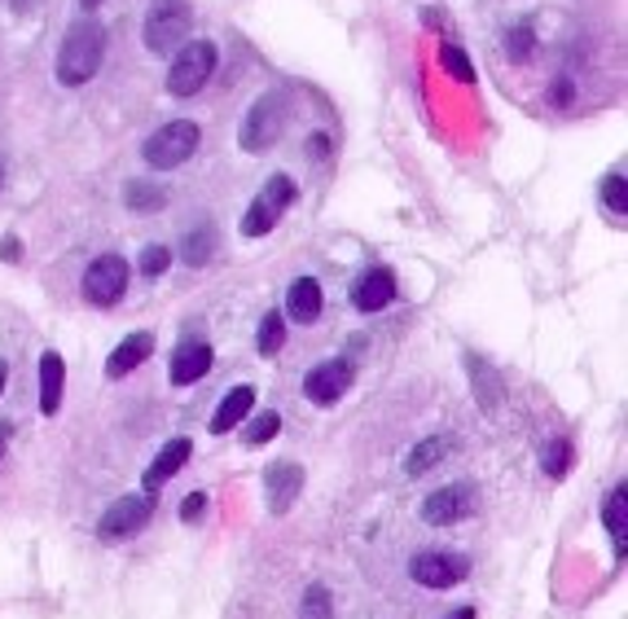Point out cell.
Segmentation results:
<instances>
[{
    "instance_id": "1f68e13d",
    "label": "cell",
    "mask_w": 628,
    "mask_h": 619,
    "mask_svg": "<svg viewBox=\"0 0 628 619\" xmlns=\"http://www.w3.org/2000/svg\"><path fill=\"white\" fill-rule=\"evenodd\" d=\"M167 264H172V250H167V246H146V250H141V272H146V277H163Z\"/></svg>"
},
{
    "instance_id": "30bf717a",
    "label": "cell",
    "mask_w": 628,
    "mask_h": 619,
    "mask_svg": "<svg viewBox=\"0 0 628 619\" xmlns=\"http://www.w3.org/2000/svg\"><path fill=\"white\" fill-rule=\"evenodd\" d=\"M348 387H352V361H344V357L322 361L317 370L303 378V396H307L312 405H335Z\"/></svg>"
},
{
    "instance_id": "277c9868",
    "label": "cell",
    "mask_w": 628,
    "mask_h": 619,
    "mask_svg": "<svg viewBox=\"0 0 628 619\" xmlns=\"http://www.w3.org/2000/svg\"><path fill=\"white\" fill-rule=\"evenodd\" d=\"M198 141H202V132H198V124H194V119H172V124H163V128H154V132L146 137L141 154H146V163H150V167L172 172V167L189 163V154L198 150Z\"/></svg>"
},
{
    "instance_id": "484cf974",
    "label": "cell",
    "mask_w": 628,
    "mask_h": 619,
    "mask_svg": "<svg viewBox=\"0 0 628 619\" xmlns=\"http://www.w3.org/2000/svg\"><path fill=\"white\" fill-rule=\"evenodd\" d=\"M532 45H536V32H532L527 19L505 32V54H510V62H532Z\"/></svg>"
},
{
    "instance_id": "7402d4cb",
    "label": "cell",
    "mask_w": 628,
    "mask_h": 619,
    "mask_svg": "<svg viewBox=\"0 0 628 619\" xmlns=\"http://www.w3.org/2000/svg\"><path fill=\"white\" fill-rule=\"evenodd\" d=\"M444 453H449V440H444V435H431V440H422V444L414 448V457L405 462V470L418 479V475H427L431 466H440V462H444Z\"/></svg>"
},
{
    "instance_id": "5b68a950",
    "label": "cell",
    "mask_w": 628,
    "mask_h": 619,
    "mask_svg": "<svg viewBox=\"0 0 628 619\" xmlns=\"http://www.w3.org/2000/svg\"><path fill=\"white\" fill-rule=\"evenodd\" d=\"M216 45L211 40H189V45H181L176 54H172V67H167V93L172 97H194V93H202V84L211 80V71H216Z\"/></svg>"
},
{
    "instance_id": "e0dca14e",
    "label": "cell",
    "mask_w": 628,
    "mask_h": 619,
    "mask_svg": "<svg viewBox=\"0 0 628 619\" xmlns=\"http://www.w3.org/2000/svg\"><path fill=\"white\" fill-rule=\"evenodd\" d=\"M62 387H67V365L58 352H45L40 357V413L54 418L62 409Z\"/></svg>"
},
{
    "instance_id": "7a4b0ae2",
    "label": "cell",
    "mask_w": 628,
    "mask_h": 619,
    "mask_svg": "<svg viewBox=\"0 0 628 619\" xmlns=\"http://www.w3.org/2000/svg\"><path fill=\"white\" fill-rule=\"evenodd\" d=\"M194 27V5L189 0H154L146 10V49L154 58H172Z\"/></svg>"
},
{
    "instance_id": "83f0119b",
    "label": "cell",
    "mask_w": 628,
    "mask_h": 619,
    "mask_svg": "<svg viewBox=\"0 0 628 619\" xmlns=\"http://www.w3.org/2000/svg\"><path fill=\"white\" fill-rule=\"evenodd\" d=\"M330 593H326V584H307V593H303V606H299V619H330Z\"/></svg>"
},
{
    "instance_id": "603a6c76",
    "label": "cell",
    "mask_w": 628,
    "mask_h": 619,
    "mask_svg": "<svg viewBox=\"0 0 628 619\" xmlns=\"http://www.w3.org/2000/svg\"><path fill=\"white\" fill-rule=\"evenodd\" d=\"M124 198H128V207H132V211H159V207L167 202V189H163V185H154V180H128Z\"/></svg>"
},
{
    "instance_id": "ba28073f",
    "label": "cell",
    "mask_w": 628,
    "mask_h": 619,
    "mask_svg": "<svg viewBox=\"0 0 628 619\" xmlns=\"http://www.w3.org/2000/svg\"><path fill=\"white\" fill-rule=\"evenodd\" d=\"M409 575H414V584H422V588H453V584H462V580L470 575V558L444 553V549H427V553H414Z\"/></svg>"
},
{
    "instance_id": "52a82bcc",
    "label": "cell",
    "mask_w": 628,
    "mask_h": 619,
    "mask_svg": "<svg viewBox=\"0 0 628 619\" xmlns=\"http://www.w3.org/2000/svg\"><path fill=\"white\" fill-rule=\"evenodd\" d=\"M124 290H128V259L124 255H97L84 272V299L97 307H111L124 299Z\"/></svg>"
},
{
    "instance_id": "f546056e",
    "label": "cell",
    "mask_w": 628,
    "mask_h": 619,
    "mask_svg": "<svg viewBox=\"0 0 628 619\" xmlns=\"http://www.w3.org/2000/svg\"><path fill=\"white\" fill-rule=\"evenodd\" d=\"M567 462H571V444H567V440H549V444H545V457H540L545 475H549V479H562V475H567Z\"/></svg>"
},
{
    "instance_id": "4dcf8cb0",
    "label": "cell",
    "mask_w": 628,
    "mask_h": 619,
    "mask_svg": "<svg viewBox=\"0 0 628 619\" xmlns=\"http://www.w3.org/2000/svg\"><path fill=\"white\" fill-rule=\"evenodd\" d=\"M602 202H606V211H615V215L628 211V202H624V172H610V176L602 180Z\"/></svg>"
},
{
    "instance_id": "ac0fdd59",
    "label": "cell",
    "mask_w": 628,
    "mask_h": 619,
    "mask_svg": "<svg viewBox=\"0 0 628 619\" xmlns=\"http://www.w3.org/2000/svg\"><path fill=\"white\" fill-rule=\"evenodd\" d=\"M185 462H189V440H172V444L150 462V470H146V479H141V483H146V492H150V497H159V488H163V483H167Z\"/></svg>"
},
{
    "instance_id": "3957f363",
    "label": "cell",
    "mask_w": 628,
    "mask_h": 619,
    "mask_svg": "<svg viewBox=\"0 0 628 619\" xmlns=\"http://www.w3.org/2000/svg\"><path fill=\"white\" fill-rule=\"evenodd\" d=\"M286 119H290V97H286V93H264V97L246 110L242 132H237V145H242L246 154H264V150H272V145L281 141Z\"/></svg>"
},
{
    "instance_id": "44dd1931",
    "label": "cell",
    "mask_w": 628,
    "mask_h": 619,
    "mask_svg": "<svg viewBox=\"0 0 628 619\" xmlns=\"http://www.w3.org/2000/svg\"><path fill=\"white\" fill-rule=\"evenodd\" d=\"M181 255H185V264H189V268H202V264L216 255V229H211V224H198L194 233H185Z\"/></svg>"
},
{
    "instance_id": "836d02e7",
    "label": "cell",
    "mask_w": 628,
    "mask_h": 619,
    "mask_svg": "<svg viewBox=\"0 0 628 619\" xmlns=\"http://www.w3.org/2000/svg\"><path fill=\"white\" fill-rule=\"evenodd\" d=\"M23 255V242L19 237H5V242H0V259H19Z\"/></svg>"
},
{
    "instance_id": "8992f818",
    "label": "cell",
    "mask_w": 628,
    "mask_h": 619,
    "mask_svg": "<svg viewBox=\"0 0 628 619\" xmlns=\"http://www.w3.org/2000/svg\"><path fill=\"white\" fill-rule=\"evenodd\" d=\"M294 202V180L290 176H268V185L259 189V198L251 202V211L242 215V233L246 237H264V233H272V224L286 215V207Z\"/></svg>"
},
{
    "instance_id": "cb8c5ba5",
    "label": "cell",
    "mask_w": 628,
    "mask_h": 619,
    "mask_svg": "<svg viewBox=\"0 0 628 619\" xmlns=\"http://www.w3.org/2000/svg\"><path fill=\"white\" fill-rule=\"evenodd\" d=\"M281 343H286V317H281V313H264V322H259V330H255L259 357H277Z\"/></svg>"
},
{
    "instance_id": "f35d334b",
    "label": "cell",
    "mask_w": 628,
    "mask_h": 619,
    "mask_svg": "<svg viewBox=\"0 0 628 619\" xmlns=\"http://www.w3.org/2000/svg\"><path fill=\"white\" fill-rule=\"evenodd\" d=\"M80 5H84V10H97V5H102V0H80Z\"/></svg>"
},
{
    "instance_id": "e575fe53",
    "label": "cell",
    "mask_w": 628,
    "mask_h": 619,
    "mask_svg": "<svg viewBox=\"0 0 628 619\" xmlns=\"http://www.w3.org/2000/svg\"><path fill=\"white\" fill-rule=\"evenodd\" d=\"M36 5H40V0H10V10H14V14H32Z\"/></svg>"
},
{
    "instance_id": "ab89813d",
    "label": "cell",
    "mask_w": 628,
    "mask_h": 619,
    "mask_svg": "<svg viewBox=\"0 0 628 619\" xmlns=\"http://www.w3.org/2000/svg\"><path fill=\"white\" fill-rule=\"evenodd\" d=\"M0 185H5V163H0Z\"/></svg>"
},
{
    "instance_id": "6da1fadb",
    "label": "cell",
    "mask_w": 628,
    "mask_h": 619,
    "mask_svg": "<svg viewBox=\"0 0 628 619\" xmlns=\"http://www.w3.org/2000/svg\"><path fill=\"white\" fill-rule=\"evenodd\" d=\"M102 58H106V27L97 19H80L71 23V32L62 36V49H58V80L67 89H80L89 84L97 71H102Z\"/></svg>"
},
{
    "instance_id": "f1b7e54d",
    "label": "cell",
    "mask_w": 628,
    "mask_h": 619,
    "mask_svg": "<svg viewBox=\"0 0 628 619\" xmlns=\"http://www.w3.org/2000/svg\"><path fill=\"white\" fill-rule=\"evenodd\" d=\"M277 431H281V418H277V413H259V418H255V422L246 427L242 444H246V448H259V444H268V440H272Z\"/></svg>"
},
{
    "instance_id": "ffe728a7",
    "label": "cell",
    "mask_w": 628,
    "mask_h": 619,
    "mask_svg": "<svg viewBox=\"0 0 628 619\" xmlns=\"http://www.w3.org/2000/svg\"><path fill=\"white\" fill-rule=\"evenodd\" d=\"M602 518H606L615 545L628 549V488H624V483L610 488V497H606V505H602Z\"/></svg>"
},
{
    "instance_id": "9c48e42d",
    "label": "cell",
    "mask_w": 628,
    "mask_h": 619,
    "mask_svg": "<svg viewBox=\"0 0 628 619\" xmlns=\"http://www.w3.org/2000/svg\"><path fill=\"white\" fill-rule=\"evenodd\" d=\"M150 514H154V501H150V497H119V501H115V505L102 514L97 536H102V540L132 536V532H141V527L150 523Z\"/></svg>"
},
{
    "instance_id": "74e56055",
    "label": "cell",
    "mask_w": 628,
    "mask_h": 619,
    "mask_svg": "<svg viewBox=\"0 0 628 619\" xmlns=\"http://www.w3.org/2000/svg\"><path fill=\"white\" fill-rule=\"evenodd\" d=\"M5 378H10V365H5V361H0V392H5Z\"/></svg>"
},
{
    "instance_id": "5bb4252c",
    "label": "cell",
    "mask_w": 628,
    "mask_h": 619,
    "mask_svg": "<svg viewBox=\"0 0 628 619\" xmlns=\"http://www.w3.org/2000/svg\"><path fill=\"white\" fill-rule=\"evenodd\" d=\"M299 488H303V470H299L294 462H277V466H268V475H264V497H268V514H286V510L294 505Z\"/></svg>"
},
{
    "instance_id": "8fae6325",
    "label": "cell",
    "mask_w": 628,
    "mask_h": 619,
    "mask_svg": "<svg viewBox=\"0 0 628 619\" xmlns=\"http://www.w3.org/2000/svg\"><path fill=\"white\" fill-rule=\"evenodd\" d=\"M475 501L479 497H475L470 483H449V488H440V492H431L422 501V518L435 523V527H449V523H462L475 510Z\"/></svg>"
},
{
    "instance_id": "9a60e30c",
    "label": "cell",
    "mask_w": 628,
    "mask_h": 619,
    "mask_svg": "<svg viewBox=\"0 0 628 619\" xmlns=\"http://www.w3.org/2000/svg\"><path fill=\"white\" fill-rule=\"evenodd\" d=\"M286 317L294 326H312L322 317V285L312 277H299L290 290H286Z\"/></svg>"
},
{
    "instance_id": "4fadbf2b",
    "label": "cell",
    "mask_w": 628,
    "mask_h": 619,
    "mask_svg": "<svg viewBox=\"0 0 628 619\" xmlns=\"http://www.w3.org/2000/svg\"><path fill=\"white\" fill-rule=\"evenodd\" d=\"M211 348L202 343V339H189V343H181L176 352H172V370H167V378H172V387H189V383H198V378H207L211 374Z\"/></svg>"
},
{
    "instance_id": "2e32d148",
    "label": "cell",
    "mask_w": 628,
    "mask_h": 619,
    "mask_svg": "<svg viewBox=\"0 0 628 619\" xmlns=\"http://www.w3.org/2000/svg\"><path fill=\"white\" fill-rule=\"evenodd\" d=\"M150 352H154V335L137 330V335H128V339H124V343L111 352L106 374H111V378H124V374H132L137 365H146V361H150Z\"/></svg>"
},
{
    "instance_id": "8d00e7d4",
    "label": "cell",
    "mask_w": 628,
    "mask_h": 619,
    "mask_svg": "<svg viewBox=\"0 0 628 619\" xmlns=\"http://www.w3.org/2000/svg\"><path fill=\"white\" fill-rule=\"evenodd\" d=\"M449 619H475V610H470V606H462V610H453Z\"/></svg>"
},
{
    "instance_id": "d590c367",
    "label": "cell",
    "mask_w": 628,
    "mask_h": 619,
    "mask_svg": "<svg viewBox=\"0 0 628 619\" xmlns=\"http://www.w3.org/2000/svg\"><path fill=\"white\" fill-rule=\"evenodd\" d=\"M14 440V427L10 422H0V457H5V444Z\"/></svg>"
},
{
    "instance_id": "4316f807",
    "label": "cell",
    "mask_w": 628,
    "mask_h": 619,
    "mask_svg": "<svg viewBox=\"0 0 628 619\" xmlns=\"http://www.w3.org/2000/svg\"><path fill=\"white\" fill-rule=\"evenodd\" d=\"M440 67L457 80V84H475V67H470V58H466V49H457V45H444L440 49Z\"/></svg>"
},
{
    "instance_id": "d4e9b609",
    "label": "cell",
    "mask_w": 628,
    "mask_h": 619,
    "mask_svg": "<svg viewBox=\"0 0 628 619\" xmlns=\"http://www.w3.org/2000/svg\"><path fill=\"white\" fill-rule=\"evenodd\" d=\"M466 365H470V378H475V387H479V405L492 413V409H497V400H501V383H497V374H492V370H488V361H479V357H470Z\"/></svg>"
},
{
    "instance_id": "d6986e66",
    "label": "cell",
    "mask_w": 628,
    "mask_h": 619,
    "mask_svg": "<svg viewBox=\"0 0 628 619\" xmlns=\"http://www.w3.org/2000/svg\"><path fill=\"white\" fill-rule=\"evenodd\" d=\"M255 409V392L251 387H233L224 400H220V409L211 413V435H224V431H233L246 413Z\"/></svg>"
},
{
    "instance_id": "d6a6232c",
    "label": "cell",
    "mask_w": 628,
    "mask_h": 619,
    "mask_svg": "<svg viewBox=\"0 0 628 619\" xmlns=\"http://www.w3.org/2000/svg\"><path fill=\"white\" fill-rule=\"evenodd\" d=\"M202 505H207V497H202V492H189V497L181 501V518H185V523L202 518Z\"/></svg>"
},
{
    "instance_id": "7c38bea8",
    "label": "cell",
    "mask_w": 628,
    "mask_h": 619,
    "mask_svg": "<svg viewBox=\"0 0 628 619\" xmlns=\"http://www.w3.org/2000/svg\"><path fill=\"white\" fill-rule=\"evenodd\" d=\"M392 299H396V277H392V268H365V272L352 281V307H361V313H383Z\"/></svg>"
}]
</instances>
